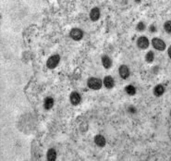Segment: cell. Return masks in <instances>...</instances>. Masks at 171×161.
Wrapping results in <instances>:
<instances>
[{"instance_id": "1", "label": "cell", "mask_w": 171, "mask_h": 161, "mask_svg": "<svg viewBox=\"0 0 171 161\" xmlns=\"http://www.w3.org/2000/svg\"><path fill=\"white\" fill-rule=\"evenodd\" d=\"M59 60H60V56L58 55H54L48 59V60L46 62V66L49 69H54L58 66V64L59 63Z\"/></svg>"}, {"instance_id": "2", "label": "cell", "mask_w": 171, "mask_h": 161, "mask_svg": "<svg viewBox=\"0 0 171 161\" xmlns=\"http://www.w3.org/2000/svg\"><path fill=\"white\" fill-rule=\"evenodd\" d=\"M88 86L93 90H99L102 86V82L98 78H90L88 80Z\"/></svg>"}, {"instance_id": "3", "label": "cell", "mask_w": 171, "mask_h": 161, "mask_svg": "<svg viewBox=\"0 0 171 161\" xmlns=\"http://www.w3.org/2000/svg\"><path fill=\"white\" fill-rule=\"evenodd\" d=\"M152 45H153V46L156 50L164 51L166 49V43L159 38H154L153 40H152Z\"/></svg>"}, {"instance_id": "4", "label": "cell", "mask_w": 171, "mask_h": 161, "mask_svg": "<svg viewBox=\"0 0 171 161\" xmlns=\"http://www.w3.org/2000/svg\"><path fill=\"white\" fill-rule=\"evenodd\" d=\"M70 37L75 40V41H79L82 38V36H83V33L81 29H78V28H74V29L71 30L70 33Z\"/></svg>"}, {"instance_id": "5", "label": "cell", "mask_w": 171, "mask_h": 161, "mask_svg": "<svg viewBox=\"0 0 171 161\" xmlns=\"http://www.w3.org/2000/svg\"><path fill=\"white\" fill-rule=\"evenodd\" d=\"M137 45L141 49H146L149 46V40L144 36H141L137 41Z\"/></svg>"}, {"instance_id": "6", "label": "cell", "mask_w": 171, "mask_h": 161, "mask_svg": "<svg viewBox=\"0 0 171 161\" xmlns=\"http://www.w3.org/2000/svg\"><path fill=\"white\" fill-rule=\"evenodd\" d=\"M119 75L122 79H127L130 76V70L126 65H122L119 67Z\"/></svg>"}, {"instance_id": "7", "label": "cell", "mask_w": 171, "mask_h": 161, "mask_svg": "<svg viewBox=\"0 0 171 161\" xmlns=\"http://www.w3.org/2000/svg\"><path fill=\"white\" fill-rule=\"evenodd\" d=\"M90 18H91V20L93 22H96L98 19L100 18V10H99V8L97 7H94L93 8L91 12H90Z\"/></svg>"}, {"instance_id": "8", "label": "cell", "mask_w": 171, "mask_h": 161, "mask_svg": "<svg viewBox=\"0 0 171 161\" xmlns=\"http://www.w3.org/2000/svg\"><path fill=\"white\" fill-rule=\"evenodd\" d=\"M70 102L72 105H78V104L81 102V96L80 93L77 92H73L70 94Z\"/></svg>"}, {"instance_id": "9", "label": "cell", "mask_w": 171, "mask_h": 161, "mask_svg": "<svg viewBox=\"0 0 171 161\" xmlns=\"http://www.w3.org/2000/svg\"><path fill=\"white\" fill-rule=\"evenodd\" d=\"M104 86L108 89H111L114 87V79L111 76H107L104 77Z\"/></svg>"}, {"instance_id": "10", "label": "cell", "mask_w": 171, "mask_h": 161, "mask_svg": "<svg viewBox=\"0 0 171 161\" xmlns=\"http://www.w3.org/2000/svg\"><path fill=\"white\" fill-rule=\"evenodd\" d=\"M164 93H165V87L163 86L162 84L156 85V86L155 87V89H154V93H155V96H161Z\"/></svg>"}, {"instance_id": "11", "label": "cell", "mask_w": 171, "mask_h": 161, "mask_svg": "<svg viewBox=\"0 0 171 161\" xmlns=\"http://www.w3.org/2000/svg\"><path fill=\"white\" fill-rule=\"evenodd\" d=\"M102 63H103V66L106 69H109L111 67V64H112V61L111 59H109L108 56H103L102 58Z\"/></svg>"}, {"instance_id": "12", "label": "cell", "mask_w": 171, "mask_h": 161, "mask_svg": "<svg viewBox=\"0 0 171 161\" xmlns=\"http://www.w3.org/2000/svg\"><path fill=\"white\" fill-rule=\"evenodd\" d=\"M94 142H95V144L99 146H104V145H106V139H104V136L102 135H96L95 137H94Z\"/></svg>"}, {"instance_id": "13", "label": "cell", "mask_w": 171, "mask_h": 161, "mask_svg": "<svg viewBox=\"0 0 171 161\" xmlns=\"http://www.w3.org/2000/svg\"><path fill=\"white\" fill-rule=\"evenodd\" d=\"M54 106V99L52 97H46L44 100V108L50 109Z\"/></svg>"}, {"instance_id": "14", "label": "cell", "mask_w": 171, "mask_h": 161, "mask_svg": "<svg viewBox=\"0 0 171 161\" xmlns=\"http://www.w3.org/2000/svg\"><path fill=\"white\" fill-rule=\"evenodd\" d=\"M56 158V150L51 148L48 150V152H47V159L49 161H55Z\"/></svg>"}, {"instance_id": "15", "label": "cell", "mask_w": 171, "mask_h": 161, "mask_svg": "<svg viewBox=\"0 0 171 161\" xmlns=\"http://www.w3.org/2000/svg\"><path fill=\"white\" fill-rule=\"evenodd\" d=\"M154 59H155V55H154V53L152 52V51H149L147 54H146V56H145V60H146V62H148V63H152L154 61Z\"/></svg>"}, {"instance_id": "16", "label": "cell", "mask_w": 171, "mask_h": 161, "mask_svg": "<svg viewBox=\"0 0 171 161\" xmlns=\"http://www.w3.org/2000/svg\"><path fill=\"white\" fill-rule=\"evenodd\" d=\"M126 92L128 94H130V96H134L136 93V89L134 86H132V85H128L126 87Z\"/></svg>"}, {"instance_id": "17", "label": "cell", "mask_w": 171, "mask_h": 161, "mask_svg": "<svg viewBox=\"0 0 171 161\" xmlns=\"http://www.w3.org/2000/svg\"><path fill=\"white\" fill-rule=\"evenodd\" d=\"M164 28L167 33L171 34V21H167L164 24Z\"/></svg>"}, {"instance_id": "18", "label": "cell", "mask_w": 171, "mask_h": 161, "mask_svg": "<svg viewBox=\"0 0 171 161\" xmlns=\"http://www.w3.org/2000/svg\"><path fill=\"white\" fill-rule=\"evenodd\" d=\"M136 28H137V30L140 31V32H141V31H144V30H145V25H144V22H141L138 23V25H137Z\"/></svg>"}, {"instance_id": "19", "label": "cell", "mask_w": 171, "mask_h": 161, "mask_svg": "<svg viewBox=\"0 0 171 161\" xmlns=\"http://www.w3.org/2000/svg\"><path fill=\"white\" fill-rule=\"evenodd\" d=\"M135 110H136V109H135V108H132V107H130V111L131 113H134V112H135Z\"/></svg>"}, {"instance_id": "20", "label": "cell", "mask_w": 171, "mask_h": 161, "mask_svg": "<svg viewBox=\"0 0 171 161\" xmlns=\"http://www.w3.org/2000/svg\"><path fill=\"white\" fill-rule=\"evenodd\" d=\"M167 52H168V56H169V58L171 59V45L169 46V48H168V51H167Z\"/></svg>"}, {"instance_id": "21", "label": "cell", "mask_w": 171, "mask_h": 161, "mask_svg": "<svg viewBox=\"0 0 171 161\" xmlns=\"http://www.w3.org/2000/svg\"><path fill=\"white\" fill-rule=\"evenodd\" d=\"M151 32H153V33L155 32V26H154V25H152V26H151Z\"/></svg>"}, {"instance_id": "22", "label": "cell", "mask_w": 171, "mask_h": 161, "mask_svg": "<svg viewBox=\"0 0 171 161\" xmlns=\"http://www.w3.org/2000/svg\"><path fill=\"white\" fill-rule=\"evenodd\" d=\"M170 116H171V111H170Z\"/></svg>"}]
</instances>
